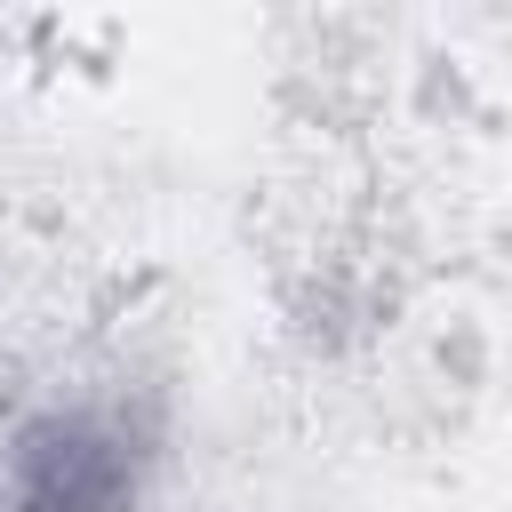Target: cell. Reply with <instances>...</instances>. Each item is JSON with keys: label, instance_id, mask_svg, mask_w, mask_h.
<instances>
[{"label": "cell", "instance_id": "obj_1", "mask_svg": "<svg viewBox=\"0 0 512 512\" xmlns=\"http://www.w3.org/2000/svg\"><path fill=\"white\" fill-rule=\"evenodd\" d=\"M144 504V440L120 408L72 400L32 416L0 456V512H136Z\"/></svg>", "mask_w": 512, "mask_h": 512}]
</instances>
